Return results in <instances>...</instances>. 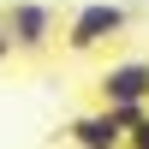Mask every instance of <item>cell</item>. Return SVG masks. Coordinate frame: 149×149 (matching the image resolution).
Listing matches in <instances>:
<instances>
[{"instance_id": "1", "label": "cell", "mask_w": 149, "mask_h": 149, "mask_svg": "<svg viewBox=\"0 0 149 149\" xmlns=\"http://www.w3.org/2000/svg\"><path fill=\"white\" fill-rule=\"evenodd\" d=\"M125 30H131V6H119V0H90V6H78L66 18V54H95V48L119 42Z\"/></svg>"}, {"instance_id": "2", "label": "cell", "mask_w": 149, "mask_h": 149, "mask_svg": "<svg viewBox=\"0 0 149 149\" xmlns=\"http://www.w3.org/2000/svg\"><path fill=\"white\" fill-rule=\"evenodd\" d=\"M0 24L12 36V54H48V42L60 36V12L48 0H12Z\"/></svg>"}, {"instance_id": "3", "label": "cell", "mask_w": 149, "mask_h": 149, "mask_svg": "<svg viewBox=\"0 0 149 149\" xmlns=\"http://www.w3.org/2000/svg\"><path fill=\"white\" fill-rule=\"evenodd\" d=\"M95 95H102V107H113V102H149V60H113V66L95 78Z\"/></svg>"}, {"instance_id": "4", "label": "cell", "mask_w": 149, "mask_h": 149, "mask_svg": "<svg viewBox=\"0 0 149 149\" xmlns=\"http://www.w3.org/2000/svg\"><path fill=\"white\" fill-rule=\"evenodd\" d=\"M72 149H125V125L113 119V107H95V113H78L66 125Z\"/></svg>"}, {"instance_id": "5", "label": "cell", "mask_w": 149, "mask_h": 149, "mask_svg": "<svg viewBox=\"0 0 149 149\" xmlns=\"http://www.w3.org/2000/svg\"><path fill=\"white\" fill-rule=\"evenodd\" d=\"M125 149H149V113L137 119V125H125Z\"/></svg>"}, {"instance_id": "6", "label": "cell", "mask_w": 149, "mask_h": 149, "mask_svg": "<svg viewBox=\"0 0 149 149\" xmlns=\"http://www.w3.org/2000/svg\"><path fill=\"white\" fill-rule=\"evenodd\" d=\"M12 54V36H6V24H0V60H6Z\"/></svg>"}]
</instances>
